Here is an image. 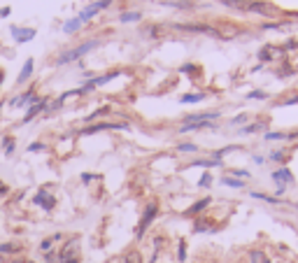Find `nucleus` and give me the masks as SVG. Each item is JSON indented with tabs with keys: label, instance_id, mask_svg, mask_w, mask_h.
Instances as JSON below:
<instances>
[{
	"label": "nucleus",
	"instance_id": "2f4dec72",
	"mask_svg": "<svg viewBox=\"0 0 298 263\" xmlns=\"http://www.w3.org/2000/svg\"><path fill=\"white\" fill-rule=\"evenodd\" d=\"M177 152H182V154H196V152H198V144H193V142H180V144H177Z\"/></svg>",
	"mask_w": 298,
	"mask_h": 263
},
{
	"label": "nucleus",
	"instance_id": "3c124183",
	"mask_svg": "<svg viewBox=\"0 0 298 263\" xmlns=\"http://www.w3.org/2000/svg\"><path fill=\"white\" fill-rule=\"evenodd\" d=\"M296 205H298V203H296Z\"/></svg>",
	"mask_w": 298,
	"mask_h": 263
},
{
	"label": "nucleus",
	"instance_id": "de8ad7c7",
	"mask_svg": "<svg viewBox=\"0 0 298 263\" xmlns=\"http://www.w3.org/2000/svg\"><path fill=\"white\" fill-rule=\"evenodd\" d=\"M66 263H82V258L77 256V258H70V261H66Z\"/></svg>",
	"mask_w": 298,
	"mask_h": 263
},
{
	"label": "nucleus",
	"instance_id": "393cba45",
	"mask_svg": "<svg viewBox=\"0 0 298 263\" xmlns=\"http://www.w3.org/2000/svg\"><path fill=\"white\" fill-rule=\"evenodd\" d=\"M282 51H284V49H273V47H263V49L259 51V59H261V61H273L275 56H280Z\"/></svg>",
	"mask_w": 298,
	"mask_h": 263
},
{
	"label": "nucleus",
	"instance_id": "6ab92c4d",
	"mask_svg": "<svg viewBox=\"0 0 298 263\" xmlns=\"http://www.w3.org/2000/svg\"><path fill=\"white\" fill-rule=\"evenodd\" d=\"M219 165H221V161H217V159H196L189 163V168H219Z\"/></svg>",
	"mask_w": 298,
	"mask_h": 263
},
{
	"label": "nucleus",
	"instance_id": "0eeeda50",
	"mask_svg": "<svg viewBox=\"0 0 298 263\" xmlns=\"http://www.w3.org/2000/svg\"><path fill=\"white\" fill-rule=\"evenodd\" d=\"M175 28L180 31H187V33H205V35H215V38H221L219 28L207 26V23H175Z\"/></svg>",
	"mask_w": 298,
	"mask_h": 263
},
{
	"label": "nucleus",
	"instance_id": "39448f33",
	"mask_svg": "<svg viewBox=\"0 0 298 263\" xmlns=\"http://www.w3.org/2000/svg\"><path fill=\"white\" fill-rule=\"evenodd\" d=\"M79 256V236H72L68 238L66 242H63V247L58 249V258H61V263L70 261V258H77Z\"/></svg>",
	"mask_w": 298,
	"mask_h": 263
},
{
	"label": "nucleus",
	"instance_id": "1a4fd4ad",
	"mask_svg": "<svg viewBox=\"0 0 298 263\" xmlns=\"http://www.w3.org/2000/svg\"><path fill=\"white\" fill-rule=\"evenodd\" d=\"M33 103H38V96H35L33 89H28V91H23L21 96H14V98L10 100L12 107H31Z\"/></svg>",
	"mask_w": 298,
	"mask_h": 263
},
{
	"label": "nucleus",
	"instance_id": "2eb2a0df",
	"mask_svg": "<svg viewBox=\"0 0 298 263\" xmlns=\"http://www.w3.org/2000/svg\"><path fill=\"white\" fill-rule=\"evenodd\" d=\"M219 119V112H198V114L184 116L182 124H200V121H215Z\"/></svg>",
	"mask_w": 298,
	"mask_h": 263
},
{
	"label": "nucleus",
	"instance_id": "ea45409f",
	"mask_svg": "<svg viewBox=\"0 0 298 263\" xmlns=\"http://www.w3.org/2000/svg\"><path fill=\"white\" fill-rule=\"evenodd\" d=\"M284 159H287V154L284 152H273L271 154V161H284Z\"/></svg>",
	"mask_w": 298,
	"mask_h": 263
},
{
	"label": "nucleus",
	"instance_id": "aec40b11",
	"mask_svg": "<svg viewBox=\"0 0 298 263\" xmlns=\"http://www.w3.org/2000/svg\"><path fill=\"white\" fill-rule=\"evenodd\" d=\"M119 263H144V258L138 249H128V252L119 258Z\"/></svg>",
	"mask_w": 298,
	"mask_h": 263
},
{
	"label": "nucleus",
	"instance_id": "bb28decb",
	"mask_svg": "<svg viewBox=\"0 0 298 263\" xmlns=\"http://www.w3.org/2000/svg\"><path fill=\"white\" fill-rule=\"evenodd\" d=\"M177 263H187V240H177Z\"/></svg>",
	"mask_w": 298,
	"mask_h": 263
},
{
	"label": "nucleus",
	"instance_id": "f3484780",
	"mask_svg": "<svg viewBox=\"0 0 298 263\" xmlns=\"http://www.w3.org/2000/svg\"><path fill=\"white\" fill-rule=\"evenodd\" d=\"M21 249L19 242H0V256H21Z\"/></svg>",
	"mask_w": 298,
	"mask_h": 263
},
{
	"label": "nucleus",
	"instance_id": "f257e3e1",
	"mask_svg": "<svg viewBox=\"0 0 298 263\" xmlns=\"http://www.w3.org/2000/svg\"><path fill=\"white\" fill-rule=\"evenodd\" d=\"M156 217H159V203H156V200H149L142 217H140V221H138V226H135V240H142V238L147 236L149 226L154 224Z\"/></svg>",
	"mask_w": 298,
	"mask_h": 263
},
{
	"label": "nucleus",
	"instance_id": "9b49d317",
	"mask_svg": "<svg viewBox=\"0 0 298 263\" xmlns=\"http://www.w3.org/2000/svg\"><path fill=\"white\" fill-rule=\"evenodd\" d=\"M245 10L256 12V14H263V17H273V14H275V7L273 5H268V3H256V0H247Z\"/></svg>",
	"mask_w": 298,
	"mask_h": 263
},
{
	"label": "nucleus",
	"instance_id": "a211bd4d",
	"mask_svg": "<svg viewBox=\"0 0 298 263\" xmlns=\"http://www.w3.org/2000/svg\"><path fill=\"white\" fill-rule=\"evenodd\" d=\"M63 240V236L61 233H54V236H49V238H44L42 242H40V252H51V249H56V242H61Z\"/></svg>",
	"mask_w": 298,
	"mask_h": 263
},
{
	"label": "nucleus",
	"instance_id": "e433bc0d",
	"mask_svg": "<svg viewBox=\"0 0 298 263\" xmlns=\"http://www.w3.org/2000/svg\"><path fill=\"white\" fill-rule=\"evenodd\" d=\"M44 149H47V144H44V142H31V144H28V152H31V154L44 152Z\"/></svg>",
	"mask_w": 298,
	"mask_h": 263
},
{
	"label": "nucleus",
	"instance_id": "f03ea898",
	"mask_svg": "<svg viewBox=\"0 0 298 263\" xmlns=\"http://www.w3.org/2000/svg\"><path fill=\"white\" fill-rule=\"evenodd\" d=\"M126 121H98V124H88L79 131V135H94V133H103V131H128Z\"/></svg>",
	"mask_w": 298,
	"mask_h": 263
},
{
	"label": "nucleus",
	"instance_id": "ddd939ff",
	"mask_svg": "<svg viewBox=\"0 0 298 263\" xmlns=\"http://www.w3.org/2000/svg\"><path fill=\"white\" fill-rule=\"evenodd\" d=\"M12 31V35H14V40H17L19 44H26V42H31V40L35 38V28H21V26H12L10 28Z\"/></svg>",
	"mask_w": 298,
	"mask_h": 263
},
{
	"label": "nucleus",
	"instance_id": "a878e982",
	"mask_svg": "<svg viewBox=\"0 0 298 263\" xmlns=\"http://www.w3.org/2000/svg\"><path fill=\"white\" fill-rule=\"evenodd\" d=\"M105 114H110V105H105V107H100V110H96V112H91V114L86 116V124H96V121L100 119V116H105Z\"/></svg>",
	"mask_w": 298,
	"mask_h": 263
},
{
	"label": "nucleus",
	"instance_id": "f8f14e48",
	"mask_svg": "<svg viewBox=\"0 0 298 263\" xmlns=\"http://www.w3.org/2000/svg\"><path fill=\"white\" fill-rule=\"evenodd\" d=\"M107 5H112V0H98V3H94V5H88L86 10L79 14V21H88V19H94L96 14H98L100 10H105Z\"/></svg>",
	"mask_w": 298,
	"mask_h": 263
},
{
	"label": "nucleus",
	"instance_id": "79ce46f5",
	"mask_svg": "<svg viewBox=\"0 0 298 263\" xmlns=\"http://www.w3.org/2000/svg\"><path fill=\"white\" fill-rule=\"evenodd\" d=\"M196 70H198V68H196V66H191V63H187V66H182V68H180V72H189V75H191V72H196Z\"/></svg>",
	"mask_w": 298,
	"mask_h": 263
},
{
	"label": "nucleus",
	"instance_id": "72a5a7b5",
	"mask_svg": "<svg viewBox=\"0 0 298 263\" xmlns=\"http://www.w3.org/2000/svg\"><path fill=\"white\" fill-rule=\"evenodd\" d=\"M79 23H82V21H79V17L70 19V21L66 23V33H75V31H77V28H79Z\"/></svg>",
	"mask_w": 298,
	"mask_h": 263
},
{
	"label": "nucleus",
	"instance_id": "5701e85b",
	"mask_svg": "<svg viewBox=\"0 0 298 263\" xmlns=\"http://www.w3.org/2000/svg\"><path fill=\"white\" fill-rule=\"evenodd\" d=\"M249 263H271V258L265 256V252H261V249H252V252L247 254Z\"/></svg>",
	"mask_w": 298,
	"mask_h": 263
},
{
	"label": "nucleus",
	"instance_id": "37998d69",
	"mask_svg": "<svg viewBox=\"0 0 298 263\" xmlns=\"http://www.w3.org/2000/svg\"><path fill=\"white\" fill-rule=\"evenodd\" d=\"M280 105H298V96H291V98H284Z\"/></svg>",
	"mask_w": 298,
	"mask_h": 263
},
{
	"label": "nucleus",
	"instance_id": "cd10ccee",
	"mask_svg": "<svg viewBox=\"0 0 298 263\" xmlns=\"http://www.w3.org/2000/svg\"><path fill=\"white\" fill-rule=\"evenodd\" d=\"M221 184H226V187H231V189H243L245 187L243 180H235V177H231V175H224V177H221Z\"/></svg>",
	"mask_w": 298,
	"mask_h": 263
},
{
	"label": "nucleus",
	"instance_id": "58836bf2",
	"mask_svg": "<svg viewBox=\"0 0 298 263\" xmlns=\"http://www.w3.org/2000/svg\"><path fill=\"white\" fill-rule=\"evenodd\" d=\"M94 180H96L94 172H82V184H91Z\"/></svg>",
	"mask_w": 298,
	"mask_h": 263
},
{
	"label": "nucleus",
	"instance_id": "c756f323",
	"mask_svg": "<svg viewBox=\"0 0 298 263\" xmlns=\"http://www.w3.org/2000/svg\"><path fill=\"white\" fill-rule=\"evenodd\" d=\"M263 128H265V121H256V124H247V126H243V131L240 133L249 135V133H259V131H263Z\"/></svg>",
	"mask_w": 298,
	"mask_h": 263
},
{
	"label": "nucleus",
	"instance_id": "49530a36",
	"mask_svg": "<svg viewBox=\"0 0 298 263\" xmlns=\"http://www.w3.org/2000/svg\"><path fill=\"white\" fill-rule=\"evenodd\" d=\"M10 7H5V10H0V17H10Z\"/></svg>",
	"mask_w": 298,
	"mask_h": 263
},
{
	"label": "nucleus",
	"instance_id": "9d476101",
	"mask_svg": "<svg viewBox=\"0 0 298 263\" xmlns=\"http://www.w3.org/2000/svg\"><path fill=\"white\" fill-rule=\"evenodd\" d=\"M273 182H277V189H287L289 184H293V175H291V170L289 168H280L273 172Z\"/></svg>",
	"mask_w": 298,
	"mask_h": 263
},
{
	"label": "nucleus",
	"instance_id": "7ed1b4c3",
	"mask_svg": "<svg viewBox=\"0 0 298 263\" xmlns=\"http://www.w3.org/2000/svg\"><path fill=\"white\" fill-rule=\"evenodd\" d=\"M94 47H98V42H96V40L82 42L79 47H75V49H70V51H66V54L58 56V59H56V66H66V63H70V61L82 59V56H84V54H88V51L94 49Z\"/></svg>",
	"mask_w": 298,
	"mask_h": 263
},
{
	"label": "nucleus",
	"instance_id": "4be33fe9",
	"mask_svg": "<svg viewBox=\"0 0 298 263\" xmlns=\"http://www.w3.org/2000/svg\"><path fill=\"white\" fill-rule=\"evenodd\" d=\"M33 75V59H28L26 63H23V68H21V72H19V77H17V82L19 84H23L28 79V77Z\"/></svg>",
	"mask_w": 298,
	"mask_h": 263
},
{
	"label": "nucleus",
	"instance_id": "a18cd8bd",
	"mask_svg": "<svg viewBox=\"0 0 298 263\" xmlns=\"http://www.w3.org/2000/svg\"><path fill=\"white\" fill-rule=\"evenodd\" d=\"M5 263H28V258L26 256H12L10 261H5Z\"/></svg>",
	"mask_w": 298,
	"mask_h": 263
},
{
	"label": "nucleus",
	"instance_id": "c9c22d12",
	"mask_svg": "<svg viewBox=\"0 0 298 263\" xmlns=\"http://www.w3.org/2000/svg\"><path fill=\"white\" fill-rule=\"evenodd\" d=\"M210 184H212V175H210V172H205V175L198 180V187H200V189H207Z\"/></svg>",
	"mask_w": 298,
	"mask_h": 263
},
{
	"label": "nucleus",
	"instance_id": "4468645a",
	"mask_svg": "<svg viewBox=\"0 0 298 263\" xmlns=\"http://www.w3.org/2000/svg\"><path fill=\"white\" fill-rule=\"evenodd\" d=\"M210 203H212V198L205 196V198H200V200H196L191 208H187V212H184V214H187V217H200L205 210L210 208Z\"/></svg>",
	"mask_w": 298,
	"mask_h": 263
},
{
	"label": "nucleus",
	"instance_id": "c03bdc74",
	"mask_svg": "<svg viewBox=\"0 0 298 263\" xmlns=\"http://www.w3.org/2000/svg\"><path fill=\"white\" fill-rule=\"evenodd\" d=\"M7 193H10V187H7L5 182H0V198H5Z\"/></svg>",
	"mask_w": 298,
	"mask_h": 263
},
{
	"label": "nucleus",
	"instance_id": "c85d7f7f",
	"mask_svg": "<svg viewBox=\"0 0 298 263\" xmlns=\"http://www.w3.org/2000/svg\"><path fill=\"white\" fill-rule=\"evenodd\" d=\"M252 198H259V200H265L271 205H280V198L277 196H268V193H261V191H252Z\"/></svg>",
	"mask_w": 298,
	"mask_h": 263
},
{
	"label": "nucleus",
	"instance_id": "4c0bfd02",
	"mask_svg": "<svg viewBox=\"0 0 298 263\" xmlns=\"http://www.w3.org/2000/svg\"><path fill=\"white\" fill-rule=\"evenodd\" d=\"M249 100H265L268 98V94H263V91H252V94H247Z\"/></svg>",
	"mask_w": 298,
	"mask_h": 263
},
{
	"label": "nucleus",
	"instance_id": "dca6fc26",
	"mask_svg": "<svg viewBox=\"0 0 298 263\" xmlns=\"http://www.w3.org/2000/svg\"><path fill=\"white\" fill-rule=\"evenodd\" d=\"M215 221L205 219V217H196V221H193V233H215L217 226H212Z\"/></svg>",
	"mask_w": 298,
	"mask_h": 263
},
{
	"label": "nucleus",
	"instance_id": "8fccbe9b",
	"mask_svg": "<svg viewBox=\"0 0 298 263\" xmlns=\"http://www.w3.org/2000/svg\"><path fill=\"white\" fill-rule=\"evenodd\" d=\"M28 263H35V261H31V258H28Z\"/></svg>",
	"mask_w": 298,
	"mask_h": 263
},
{
	"label": "nucleus",
	"instance_id": "a19ab883",
	"mask_svg": "<svg viewBox=\"0 0 298 263\" xmlns=\"http://www.w3.org/2000/svg\"><path fill=\"white\" fill-rule=\"evenodd\" d=\"M245 121H247V114H237L231 124H233V126H240V124H245Z\"/></svg>",
	"mask_w": 298,
	"mask_h": 263
},
{
	"label": "nucleus",
	"instance_id": "423d86ee",
	"mask_svg": "<svg viewBox=\"0 0 298 263\" xmlns=\"http://www.w3.org/2000/svg\"><path fill=\"white\" fill-rule=\"evenodd\" d=\"M33 203L38 205V208H42L44 212H51V210L56 208V196L49 193L47 187H42V189H38V193L33 196Z\"/></svg>",
	"mask_w": 298,
	"mask_h": 263
},
{
	"label": "nucleus",
	"instance_id": "412c9836",
	"mask_svg": "<svg viewBox=\"0 0 298 263\" xmlns=\"http://www.w3.org/2000/svg\"><path fill=\"white\" fill-rule=\"evenodd\" d=\"M263 137L268 140V142H271V140H293V137H298V131H293V133H273V131H268Z\"/></svg>",
	"mask_w": 298,
	"mask_h": 263
},
{
	"label": "nucleus",
	"instance_id": "20e7f679",
	"mask_svg": "<svg viewBox=\"0 0 298 263\" xmlns=\"http://www.w3.org/2000/svg\"><path fill=\"white\" fill-rule=\"evenodd\" d=\"M152 245H154V252L149 256V263H170V252L166 247V238L163 236H154L152 238Z\"/></svg>",
	"mask_w": 298,
	"mask_h": 263
},
{
	"label": "nucleus",
	"instance_id": "6e6552de",
	"mask_svg": "<svg viewBox=\"0 0 298 263\" xmlns=\"http://www.w3.org/2000/svg\"><path fill=\"white\" fill-rule=\"evenodd\" d=\"M47 105H49V98H38V103H33L31 107L26 110V114H23V124H31V121L35 119V116H40L44 110H47Z\"/></svg>",
	"mask_w": 298,
	"mask_h": 263
},
{
	"label": "nucleus",
	"instance_id": "f704fd0d",
	"mask_svg": "<svg viewBox=\"0 0 298 263\" xmlns=\"http://www.w3.org/2000/svg\"><path fill=\"white\" fill-rule=\"evenodd\" d=\"M228 175H231V177H235V180H247V177H249V172H247V170H231V172H228Z\"/></svg>",
	"mask_w": 298,
	"mask_h": 263
},
{
	"label": "nucleus",
	"instance_id": "b1692460",
	"mask_svg": "<svg viewBox=\"0 0 298 263\" xmlns=\"http://www.w3.org/2000/svg\"><path fill=\"white\" fill-rule=\"evenodd\" d=\"M0 144H3V152H5V156H12L14 154V144H17V140L12 135H5L3 140H0Z\"/></svg>",
	"mask_w": 298,
	"mask_h": 263
},
{
	"label": "nucleus",
	"instance_id": "473e14b6",
	"mask_svg": "<svg viewBox=\"0 0 298 263\" xmlns=\"http://www.w3.org/2000/svg\"><path fill=\"white\" fill-rule=\"evenodd\" d=\"M119 19H122L124 23H128V21H140V19H142V14H140V12H124Z\"/></svg>",
	"mask_w": 298,
	"mask_h": 263
},
{
	"label": "nucleus",
	"instance_id": "09e8293b",
	"mask_svg": "<svg viewBox=\"0 0 298 263\" xmlns=\"http://www.w3.org/2000/svg\"><path fill=\"white\" fill-rule=\"evenodd\" d=\"M3 79H5V72L0 70V86H3Z\"/></svg>",
	"mask_w": 298,
	"mask_h": 263
},
{
	"label": "nucleus",
	"instance_id": "7c9ffc66",
	"mask_svg": "<svg viewBox=\"0 0 298 263\" xmlns=\"http://www.w3.org/2000/svg\"><path fill=\"white\" fill-rule=\"evenodd\" d=\"M200 100H205V94H184L182 98H180V103H200Z\"/></svg>",
	"mask_w": 298,
	"mask_h": 263
}]
</instances>
